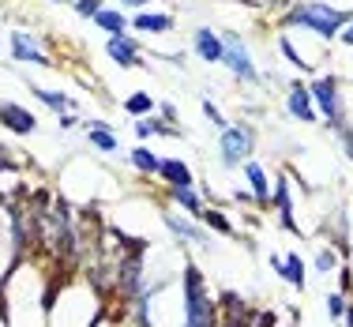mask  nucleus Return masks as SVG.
I'll return each instance as SVG.
<instances>
[{"instance_id": "obj_1", "label": "nucleus", "mask_w": 353, "mask_h": 327, "mask_svg": "<svg viewBox=\"0 0 353 327\" xmlns=\"http://www.w3.org/2000/svg\"><path fill=\"white\" fill-rule=\"evenodd\" d=\"M353 23V12H339V8H327L319 0H301L293 4L290 12L282 15V27H301V30H312L319 38H339Z\"/></svg>"}, {"instance_id": "obj_2", "label": "nucleus", "mask_w": 353, "mask_h": 327, "mask_svg": "<svg viewBox=\"0 0 353 327\" xmlns=\"http://www.w3.org/2000/svg\"><path fill=\"white\" fill-rule=\"evenodd\" d=\"M181 327H218V313L207 297V282L196 264H184V324Z\"/></svg>"}, {"instance_id": "obj_3", "label": "nucleus", "mask_w": 353, "mask_h": 327, "mask_svg": "<svg viewBox=\"0 0 353 327\" xmlns=\"http://www.w3.org/2000/svg\"><path fill=\"white\" fill-rule=\"evenodd\" d=\"M252 147H256V136H252L248 124H225L222 136H218V162L225 170H237L252 158Z\"/></svg>"}, {"instance_id": "obj_4", "label": "nucleus", "mask_w": 353, "mask_h": 327, "mask_svg": "<svg viewBox=\"0 0 353 327\" xmlns=\"http://www.w3.org/2000/svg\"><path fill=\"white\" fill-rule=\"evenodd\" d=\"M218 38H222V46H225V57H222L225 68L237 75L241 83H248V87H259V68H256V61H252L245 38H241L237 30H222Z\"/></svg>"}, {"instance_id": "obj_5", "label": "nucleus", "mask_w": 353, "mask_h": 327, "mask_svg": "<svg viewBox=\"0 0 353 327\" xmlns=\"http://www.w3.org/2000/svg\"><path fill=\"white\" fill-rule=\"evenodd\" d=\"M308 98H312V106L327 117V128H334V124L346 121V113H342V95H339V79H334V75H323V79L308 83Z\"/></svg>"}, {"instance_id": "obj_6", "label": "nucleus", "mask_w": 353, "mask_h": 327, "mask_svg": "<svg viewBox=\"0 0 353 327\" xmlns=\"http://www.w3.org/2000/svg\"><path fill=\"white\" fill-rule=\"evenodd\" d=\"M8 46H12V61L19 64H41V68H49V57H46V46L27 34V30H12L8 34Z\"/></svg>"}, {"instance_id": "obj_7", "label": "nucleus", "mask_w": 353, "mask_h": 327, "mask_svg": "<svg viewBox=\"0 0 353 327\" xmlns=\"http://www.w3.org/2000/svg\"><path fill=\"white\" fill-rule=\"evenodd\" d=\"M105 57L117 64V68H143V53H139V41L128 34H113L105 41Z\"/></svg>"}, {"instance_id": "obj_8", "label": "nucleus", "mask_w": 353, "mask_h": 327, "mask_svg": "<svg viewBox=\"0 0 353 327\" xmlns=\"http://www.w3.org/2000/svg\"><path fill=\"white\" fill-rule=\"evenodd\" d=\"M285 109H290V117L301 124L316 121V106H312V98H308V83H297V79L285 83Z\"/></svg>"}, {"instance_id": "obj_9", "label": "nucleus", "mask_w": 353, "mask_h": 327, "mask_svg": "<svg viewBox=\"0 0 353 327\" xmlns=\"http://www.w3.org/2000/svg\"><path fill=\"white\" fill-rule=\"evenodd\" d=\"M0 124H4L8 132H15V136H34L38 132V117L30 113L27 106H19V102L0 106Z\"/></svg>"}, {"instance_id": "obj_10", "label": "nucleus", "mask_w": 353, "mask_h": 327, "mask_svg": "<svg viewBox=\"0 0 353 327\" xmlns=\"http://www.w3.org/2000/svg\"><path fill=\"white\" fill-rule=\"evenodd\" d=\"M192 49H196V57L203 64H222V57H225L222 38H218V30H211V27H196V30H192Z\"/></svg>"}, {"instance_id": "obj_11", "label": "nucleus", "mask_w": 353, "mask_h": 327, "mask_svg": "<svg viewBox=\"0 0 353 327\" xmlns=\"http://www.w3.org/2000/svg\"><path fill=\"white\" fill-rule=\"evenodd\" d=\"M271 267H274V275H279V279H285L293 290H305L308 275H305V259H301L297 252H290V256H279V252H274V256H271Z\"/></svg>"}, {"instance_id": "obj_12", "label": "nucleus", "mask_w": 353, "mask_h": 327, "mask_svg": "<svg viewBox=\"0 0 353 327\" xmlns=\"http://www.w3.org/2000/svg\"><path fill=\"white\" fill-rule=\"evenodd\" d=\"M165 226H170L181 241H188V245H199V248L214 245L211 233H207V226H196V222H188V218H181V215H165Z\"/></svg>"}, {"instance_id": "obj_13", "label": "nucleus", "mask_w": 353, "mask_h": 327, "mask_svg": "<svg viewBox=\"0 0 353 327\" xmlns=\"http://www.w3.org/2000/svg\"><path fill=\"white\" fill-rule=\"evenodd\" d=\"M154 173L170 184V188H192V181H196V173H192L184 162H176V158H158Z\"/></svg>"}, {"instance_id": "obj_14", "label": "nucleus", "mask_w": 353, "mask_h": 327, "mask_svg": "<svg viewBox=\"0 0 353 327\" xmlns=\"http://www.w3.org/2000/svg\"><path fill=\"white\" fill-rule=\"evenodd\" d=\"M132 30H139V34H170L173 15H165V12H136L132 15Z\"/></svg>"}, {"instance_id": "obj_15", "label": "nucleus", "mask_w": 353, "mask_h": 327, "mask_svg": "<svg viewBox=\"0 0 353 327\" xmlns=\"http://www.w3.org/2000/svg\"><path fill=\"white\" fill-rule=\"evenodd\" d=\"M30 95H34L41 106L57 109V113H75V98H68V90H46V87H38V83H30Z\"/></svg>"}, {"instance_id": "obj_16", "label": "nucleus", "mask_w": 353, "mask_h": 327, "mask_svg": "<svg viewBox=\"0 0 353 327\" xmlns=\"http://www.w3.org/2000/svg\"><path fill=\"white\" fill-rule=\"evenodd\" d=\"M87 139H90V147L102 150V155H113L117 150V136L105 121H87Z\"/></svg>"}, {"instance_id": "obj_17", "label": "nucleus", "mask_w": 353, "mask_h": 327, "mask_svg": "<svg viewBox=\"0 0 353 327\" xmlns=\"http://www.w3.org/2000/svg\"><path fill=\"white\" fill-rule=\"evenodd\" d=\"M90 23H94L98 30H105L109 38H113V34H128V19L121 15V8H102Z\"/></svg>"}, {"instance_id": "obj_18", "label": "nucleus", "mask_w": 353, "mask_h": 327, "mask_svg": "<svg viewBox=\"0 0 353 327\" xmlns=\"http://www.w3.org/2000/svg\"><path fill=\"white\" fill-rule=\"evenodd\" d=\"M245 177H248V184H252V196L259 199V204H267V199H271V184H267V170L259 162H245Z\"/></svg>"}, {"instance_id": "obj_19", "label": "nucleus", "mask_w": 353, "mask_h": 327, "mask_svg": "<svg viewBox=\"0 0 353 327\" xmlns=\"http://www.w3.org/2000/svg\"><path fill=\"white\" fill-rule=\"evenodd\" d=\"M170 196H173V204L181 207V211H188V215H196V218L207 211V204H203V199H199L192 188H170Z\"/></svg>"}, {"instance_id": "obj_20", "label": "nucleus", "mask_w": 353, "mask_h": 327, "mask_svg": "<svg viewBox=\"0 0 353 327\" xmlns=\"http://www.w3.org/2000/svg\"><path fill=\"white\" fill-rule=\"evenodd\" d=\"M274 204H279V222L285 230L297 233V222H293V204H290V188H285V181H279V196H274Z\"/></svg>"}, {"instance_id": "obj_21", "label": "nucleus", "mask_w": 353, "mask_h": 327, "mask_svg": "<svg viewBox=\"0 0 353 327\" xmlns=\"http://www.w3.org/2000/svg\"><path fill=\"white\" fill-rule=\"evenodd\" d=\"M124 109H128L132 117H147V113H154V98L139 90V95H128V98H124Z\"/></svg>"}, {"instance_id": "obj_22", "label": "nucleus", "mask_w": 353, "mask_h": 327, "mask_svg": "<svg viewBox=\"0 0 353 327\" xmlns=\"http://www.w3.org/2000/svg\"><path fill=\"white\" fill-rule=\"evenodd\" d=\"M279 49H282V57H285V61H290L293 64V68H297V72H312V61H305V57H301L297 53V49H293V41L290 38H279Z\"/></svg>"}, {"instance_id": "obj_23", "label": "nucleus", "mask_w": 353, "mask_h": 327, "mask_svg": "<svg viewBox=\"0 0 353 327\" xmlns=\"http://www.w3.org/2000/svg\"><path fill=\"white\" fill-rule=\"evenodd\" d=\"M128 162L136 166L139 173H154V170H158V155H150L147 147H136V150L128 155Z\"/></svg>"}, {"instance_id": "obj_24", "label": "nucleus", "mask_w": 353, "mask_h": 327, "mask_svg": "<svg viewBox=\"0 0 353 327\" xmlns=\"http://www.w3.org/2000/svg\"><path fill=\"white\" fill-rule=\"evenodd\" d=\"M199 218H203V222L211 226V230H218V233H225V237H230V233H233L230 218H225L222 211H203V215H199Z\"/></svg>"}, {"instance_id": "obj_25", "label": "nucleus", "mask_w": 353, "mask_h": 327, "mask_svg": "<svg viewBox=\"0 0 353 327\" xmlns=\"http://www.w3.org/2000/svg\"><path fill=\"white\" fill-rule=\"evenodd\" d=\"M346 293H327V316H331L334 324H339V316H346Z\"/></svg>"}, {"instance_id": "obj_26", "label": "nucleus", "mask_w": 353, "mask_h": 327, "mask_svg": "<svg viewBox=\"0 0 353 327\" xmlns=\"http://www.w3.org/2000/svg\"><path fill=\"white\" fill-rule=\"evenodd\" d=\"M72 4H75V15H83V19H94V15L105 8L102 0H72Z\"/></svg>"}, {"instance_id": "obj_27", "label": "nucleus", "mask_w": 353, "mask_h": 327, "mask_svg": "<svg viewBox=\"0 0 353 327\" xmlns=\"http://www.w3.org/2000/svg\"><path fill=\"white\" fill-rule=\"evenodd\" d=\"M331 132H339V139H342V150H346V158L353 162V128H350L346 121H342V124H334Z\"/></svg>"}, {"instance_id": "obj_28", "label": "nucleus", "mask_w": 353, "mask_h": 327, "mask_svg": "<svg viewBox=\"0 0 353 327\" xmlns=\"http://www.w3.org/2000/svg\"><path fill=\"white\" fill-rule=\"evenodd\" d=\"M203 113H207V121L214 124V128H225V117H222V109H218L211 98H203Z\"/></svg>"}, {"instance_id": "obj_29", "label": "nucleus", "mask_w": 353, "mask_h": 327, "mask_svg": "<svg viewBox=\"0 0 353 327\" xmlns=\"http://www.w3.org/2000/svg\"><path fill=\"white\" fill-rule=\"evenodd\" d=\"M334 267H339V256H334V252H319V259H316V271L319 275H331Z\"/></svg>"}, {"instance_id": "obj_30", "label": "nucleus", "mask_w": 353, "mask_h": 327, "mask_svg": "<svg viewBox=\"0 0 353 327\" xmlns=\"http://www.w3.org/2000/svg\"><path fill=\"white\" fill-rule=\"evenodd\" d=\"M121 8H132V12H143L147 4H154V0H117Z\"/></svg>"}, {"instance_id": "obj_31", "label": "nucleus", "mask_w": 353, "mask_h": 327, "mask_svg": "<svg viewBox=\"0 0 353 327\" xmlns=\"http://www.w3.org/2000/svg\"><path fill=\"white\" fill-rule=\"evenodd\" d=\"M75 124H79V117H75V113H61V128H64V132L75 128Z\"/></svg>"}, {"instance_id": "obj_32", "label": "nucleus", "mask_w": 353, "mask_h": 327, "mask_svg": "<svg viewBox=\"0 0 353 327\" xmlns=\"http://www.w3.org/2000/svg\"><path fill=\"white\" fill-rule=\"evenodd\" d=\"M339 41H342V46H353V23H350V27L339 34Z\"/></svg>"}, {"instance_id": "obj_33", "label": "nucleus", "mask_w": 353, "mask_h": 327, "mask_svg": "<svg viewBox=\"0 0 353 327\" xmlns=\"http://www.w3.org/2000/svg\"><path fill=\"white\" fill-rule=\"evenodd\" d=\"M49 4H68V0H49Z\"/></svg>"}]
</instances>
